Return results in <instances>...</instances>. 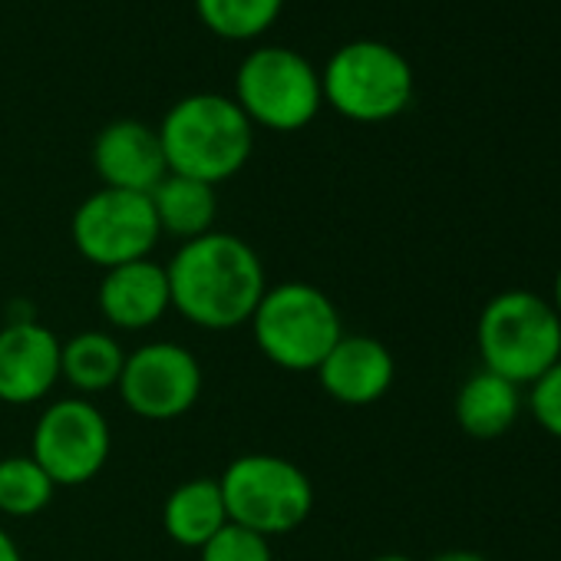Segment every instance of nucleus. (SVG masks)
I'll return each mask as SVG.
<instances>
[{"label": "nucleus", "mask_w": 561, "mask_h": 561, "mask_svg": "<svg viewBox=\"0 0 561 561\" xmlns=\"http://www.w3.org/2000/svg\"><path fill=\"white\" fill-rule=\"evenodd\" d=\"M551 308L558 311V318H561V267H558V274H554V288H551Z\"/></svg>", "instance_id": "25"}, {"label": "nucleus", "mask_w": 561, "mask_h": 561, "mask_svg": "<svg viewBox=\"0 0 561 561\" xmlns=\"http://www.w3.org/2000/svg\"><path fill=\"white\" fill-rule=\"evenodd\" d=\"M433 561H489V558H482L479 551H466V548H456V551H443V554H436Z\"/></svg>", "instance_id": "24"}, {"label": "nucleus", "mask_w": 561, "mask_h": 561, "mask_svg": "<svg viewBox=\"0 0 561 561\" xmlns=\"http://www.w3.org/2000/svg\"><path fill=\"white\" fill-rule=\"evenodd\" d=\"M116 390L126 410L142 420H179L202 397V367L188 347L152 341L126 354Z\"/></svg>", "instance_id": "10"}, {"label": "nucleus", "mask_w": 561, "mask_h": 561, "mask_svg": "<svg viewBox=\"0 0 561 561\" xmlns=\"http://www.w3.org/2000/svg\"><path fill=\"white\" fill-rule=\"evenodd\" d=\"M228 525V508L221 485L211 476L188 479L175 485L162 505V528L182 548H202Z\"/></svg>", "instance_id": "16"}, {"label": "nucleus", "mask_w": 561, "mask_h": 561, "mask_svg": "<svg viewBox=\"0 0 561 561\" xmlns=\"http://www.w3.org/2000/svg\"><path fill=\"white\" fill-rule=\"evenodd\" d=\"M228 522L264 538L301 528L314 508V485L301 466L274 453H244L218 476Z\"/></svg>", "instance_id": "5"}, {"label": "nucleus", "mask_w": 561, "mask_h": 561, "mask_svg": "<svg viewBox=\"0 0 561 561\" xmlns=\"http://www.w3.org/2000/svg\"><path fill=\"white\" fill-rule=\"evenodd\" d=\"M159 142L169 172L218 185L244 169L254 126L231 96L192 93L165 113Z\"/></svg>", "instance_id": "2"}, {"label": "nucleus", "mask_w": 561, "mask_h": 561, "mask_svg": "<svg viewBox=\"0 0 561 561\" xmlns=\"http://www.w3.org/2000/svg\"><path fill=\"white\" fill-rule=\"evenodd\" d=\"M0 561H24L18 541H14L4 528H0Z\"/></svg>", "instance_id": "23"}, {"label": "nucleus", "mask_w": 561, "mask_h": 561, "mask_svg": "<svg viewBox=\"0 0 561 561\" xmlns=\"http://www.w3.org/2000/svg\"><path fill=\"white\" fill-rule=\"evenodd\" d=\"M231 100L241 106L251 126L298 133L324 103L321 73L308 57L288 47H257L241 60Z\"/></svg>", "instance_id": "7"}, {"label": "nucleus", "mask_w": 561, "mask_h": 561, "mask_svg": "<svg viewBox=\"0 0 561 561\" xmlns=\"http://www.w3.org/2000/svg\"><path fill=\"white\" fill-rule=\"evenodd\" d=\"M172 311L202 331H234L251 321L267 291L257 251L228 231L182 241L165 264Z\"/></svg>", "instance_id": "1"}, {"label": "nucleus", "mask_w": 561, "mask_h": 561, "mask_svg": "<svg viewBox=\"0 0 561 561\" xmlns=\"http://www.w3.org/2000/svg\"><path fill=\"white\" fill-rule=\"evenodd\" d=\"M70 238L87 261L110 271L149 257L162 231L149 195L100 188L90 198H83V205L73 211Z\"/></svg>", "instance_id": "8"}, {"label": "nucleus", "mask_w": 561, "mask_h": 561, "mask_svg": "<svg viewBox=\"0 0 561 561\" xmlns=\"http://www.w3.org/2000/svg\"><path fill=\"white\" fill-rule=\"evenodd\" d=\"M54 492H57L54 479L31 453L0 459V512L4 515L11 518L41 515L54 502Z\"/></svg>", "instance_id": "19"}, {"label": "nucleus", "mask_w": 561, "mask_h": 561, "mask_svg": "<svg viewBox=\"0 0 561 561\" xmlns=\"http://www.w3.org/2000/svg\"><path fill=\"white\" fill-rule=\"evenodd\" d=\"M280 8L285 0H195L202 24L228 41H251L264 34L277 21Z\"/></svg>", "instance_id": "20"}, {"label": "nucleus", "mask_w": 561, "mask_h": 561, "mask_svg": "<svg viewBox=\"0 0 561 561\" xmlns=\"http://www.w3.org/2000/svg\"><path fill=\"white\" fill-rule=\"evenodd\" d=\"M374 561H413V558H407V554H377Z\"/></svg>", "instance_id": "26"}, {"label": "nucleus", "mask_w": 561, "mask_h": 561, "mask_svg": "<svg viewBox=\"0 0 561 561\" xmlns=\"http://www.w3.org/2000/svg\"><path fill=\"white\" fill-rule=\"evenodd\" d=\"M100 314L119 331H146L172 311L165 264L139 257L110 267L100 280Z\"/></svg>", "instance_id": "14"}, {"label": "nucleus", "mask_w": 561, "mask_h": 561, "mask_svg": "<svg viewBox=\"0 0 561 561\" xmlns=\"http://www.w3.org/2000/svg\"><path fill=\"white\" fill-rule=\"evenodd\" d=\"M531 390H528V410H531V416H535V423L548 433V436H554V439H561V360L558 364H551L535 383H528Z\"/></svg>", "instance_id": "22"}, {"label": "nucleus", "mask_w": 561, "mask_h": 561, "mask_svg": "<svg viewBox=\"0 0 561 561\" xmlns=\"http://www.w3.org/2000/svg\"><path fill=\"white\" fill-rule=\"evenodd\" d=\"M149 202H152V211H156L162 234H172L179 241H192V238L215 231L218 195H215V185H208V182L169 172L149 192Z\"/></svg>", "instance_id": "17"}, {"label": "nucleus", "mask_w": 561, "mask_h": 561, "mask_svg": "<svg viewBox=\"0 0 561 561\" xmlns=\"http://www.w3.org/2000/svg\"><path fill=\"white\" fill-rule=\"evenodd\" d=\"M198 561H274L271 538L228 522L211 541L198 548Z\"/></svg>", "instance_id": "21"}, {"label": "nucleus", "mask_w": 561, "mask_h": 561, "mask_svg": "<svg viewBox=\"0 0 561 561\" xmlns=\"http://www.w3.org/2000/svg\"><path fill=\"white\" fill-rule=\"evenodd\" d=\"M64 341L37 321H11L0 328V400L27 407L44 400L60 380Z\"/></svg>", "instance_id": "11"}, {"label": "nucleus", "mask_w": 561, "mask_h": 561, "mask_svg": "<svg viewBox=\"0 0 561 561\" xmlns=\"http://www.w3.org/2000/svg\"><path fill=\"white\" fill-rule=\"evenodd\" d=\"M257 351L280 370L311 374L344 337L337 305L308 280H285L264 291L251 314Z\"/></svg>", "instance_id": "3"}, {"label": "nucleus", "mask_w": 561, "mask_h": 561, "mask_svg": "<svg viewBox=\"0 0 561 561\" xmlns=\"http://www.w3.org/2000/svg\"><path fill=\"white\" fill-rule=\"evenodd\" d=\"M476 344L482 370L528 387L561 360V318L551 301L535 291H502L482 308Z\"/></svg>", "instance_id": "4"}, {"label": "nucleus", "mask_w": 561, "mask_h": 561, "mask_svg": "<svg viewBox=\"0 0 561 561\" xmlns=\"http://www.w3.org/2000/svg\"><path fill=\"white\" fill-rule=\"evenodd\" d=\"M410 60L383 41H351L321 70V93L354 123H387L413 100Z\"/></svg>", "instance_id": "6"}, {"label": "nucleus", "mask_w": 561, "mask_h": 561, "mask_svg": "<svg viewBox=\"0 0 561 561\" xmlns=\"http://www.w3.org/2000/svg\"><path fill=\"white\" fill-rule=\"evenodd\" d=\"M522 390L492 374V370H476L456 393V403H453V413H456V423L466 436L472 439H499L505 436L518 413H522Z\"/></svg>", "instance_id": "15"}, {"label": "nucleus", "mask_w": 561, "mask_h": 561, "mask_svg": "<svg viewBox=\"0 0 561 561\" xmlns=\"http://www.w3.org/2000/svg\"><path fill=\"white\" fill-rule=\"evenodd\" d=\"M113 436L106 416L90 400H54L31 439V456L44 466L54 485H83L96 479L110 459Z\"/></svg>", "instance_id": "9"}, {"label": "nucleus", "mask_w": 561, "mask_h": 561, "mask_svg": "<svg viewBox=\"0 0 561 561\" xmlns=\"http://www.w3.org/2000/svg\"><path fill=\"white\" fill-rule=\"evenodd\" d=\"M126 354L106 331H83L60 347V377L80 393H103L119 383Z\"/></svg>", "instance_id": "18"}, {"label": "nucleus", "mask_w": 561, "mask_h": 561, "mask_svg": "<svg viewBox=\"0 0 561 561\" xmlns=\"http://www.w3.org/2000/svg\"><path fill=\"white\" fill-rule=\"evenodd\" d=\"M324 393L344 407H370L393 387V354L367 334H344L314 370Z\"/></svg>", "instance_id": "13"}, {"label": "nucleus", "mask_w": 561, "mask_h": 561, "mask_svg": "<svg viewBox=\"0 0 561 561\" xmlns=\"http://www.w3.org/2000/svg\"><path fill=\"white\" fill-rule=\"evenodd\" d=\"M93 165L103 179V188H123L139 195H149L169 175L159 129L139 119H116L100 129L93 142Z\"/></svg>", "instance_id": "12"}]
</instances>
